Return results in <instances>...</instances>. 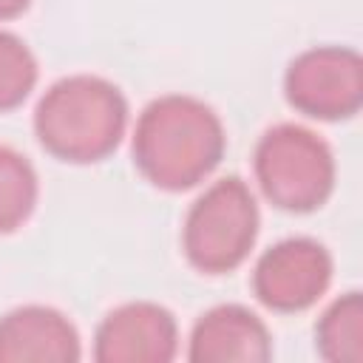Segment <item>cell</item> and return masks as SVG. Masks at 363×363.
I'll return each mask as SVG.
<instances>
[{
  "label": "cell",
  "mask_w": 363,
  "mask_h": 363,
  "mask_svg": "<svg viewBox=\"0 0 363 363\" xmlns=\"http://www.w3.org/2000/svg\"><path fill=\"white\" fill-rule=\"evenodd\" d=\"M258 233V207L250 187L230 176L216 182L190 207L184 221V252L201 272L238 267Z\"/></svg>",
  "instance_id": "cell-4"
},
{
  "label": "cell",
  "mask_w": 363,
  "mask_h": 363,
  "mask_svg": "<svg viewBox=\"0 0 363 363\" xmlns=\"http://www.w3.org/2000/svg\"><path fill=\"white\" fill-rule=\"evenodd\" d=\"M329 275L332 261L320 244L309 238H289L261 255L252 286L267 306L278 312H295L318 301L329 284Z\"/></svg>",
  "instance_id": "cell-6"
},
{
  "label": "cell",
  "mask_w": 363,
  "mask_h": 363,
  "mask_svg": "<svg viewBox=\"0 0 363 363\" xmlns=\"http://www.w3.org/2000/svg\"><path fill=\"white\" fill-rule=\"evenodd\" d=\"M37 79L31 51L9 31H0V111L20 105Z\"/></svg>",
  "instance_id": "cell-12"
},
{
  "label": "cell",
  "mask_w": 363,
  "mask_h": 363,
  "mask_svg": "<svg viewBox=\"0 0 363 363\" xmlns=\"http://www.w3.org/2000/svg\"><path fill=\"white\" fill-rule=\"evenodd\" d=\"M224 153L218 116L193 96H162L150 102L133 133L139 170L164 190H184L201 182Z\"/></svg>",
  "instance_id": "cell-1"
},
{
  "label": "cell",
  "mask_w": 363,
  "mask_h": 363,
  "mask_svg": "<svg viewBox=\"0 0 363 363\" xmlns=\"http://www.w3.org/2000/svg\"><path fill=\"white\" fill-rule=\"evenodd\" d=\"M272 354L267 326L244 306H216L193 329L190 360L196 363H233L267 360Z\"/></svg>",
  "instance_id": "cell-9"
},
{
  "label": "cell",
  "mask_w": 363,
  "mask_h": 363,
  "mask_svg": "<svg viewBox=\"0 0 363 363\" xmlns=\"http://www.w3.org/2000/svg\"><path fill=\"white\" fill-rule=\"evenodd\" d=\"M37 201V176L31 164L0 145V233L20 227Z\"/></svg>",
  "instance_id": "cell-11"
},
{
  "label": "cell",
  "mask_w": 363,
  "mask_h": 363,
  "mask_svg": "<svg viewBox=\"0 0 363 363\" xmlns=\"http://www.w3.org/2000/svg\"><path fill=\"white\" fill-rule=\"evenodd\" d=\"M255 176L267 199L284 210L318 207L335 182V162L323 139L298 125H278L255 147Z\"/></svg>",
  "instance_id": "cell-3"
},
{
  "label": "cell",
  "mask_w": 363,
  "mask_h": 363,
  "mask_svg": "<svg viewBox=\"0 0 363 363\" xmlns=\"http://www.w3.org/2000/svg\"><path fill=\"white\" fill-rule=\"evenodd\" d=\"M125 119L128 105L119 88L99 77L79 74L45 91L34 113V128L54 156L96 162L119 145Z\"/></svg>",
  "instance_id": "cell-2"
},
{
  "label": "cell",
  "mask_w": 363,
  "mask_h": 363,
  "mask_svg": "<svg viewBox=\"0 0 363 363\" xmlns=\"http://www.w3.org/2000/svg\"><path fill=\"white\" fill-rule=\"evenodd\" d=\"M289 102L320 119L349 116L363 99L360 57L349 48H312L301 54L286 71Z\"/></svg>",
  "instance_id": "cell-5"
},
{
  "label": "cell",
  "mask_w": 363,
  "mask_h": 363,
  "mask_svg": "<svg viewBox=\"0 0 363 363\" xmlns=\"http://www.w3.org/2000/svg\"><path fill=\"white\" fill-rule=\"evenodd\" d=\"M363 303L360 292H349L335 301L318 323V349L326 360H360L363 357Z\"/></svg>",
  "instance_id": "cell-10"
},
{
  "label": "cell",
  "mask_w": 363,
  "mask_h": 363,
  "mask_svg": "<svg viewBox=\"0 0 363 363\" xmlns=\"http://www.w3.org/2000/svg\"><path fill=\"white\" fill-rule=\"evenodd\" d=\"M102 363H164L176 354V320L156 303H125L96 329Z\"/></svg>",
  "instance_id": "cell-7"
},
{
  "label": "cell",
  "mask_w": 363,
  "mask_h": 363,
  "mask_svg": "<svg viewBox=\"0 0 363 363\" xmlns=\"http://www.w3.org/2000/svg\"><path fill=\"white\" fill-rule=\"evenodd\" d=\"M28 6V0H0V17H14Z\"/></svg>",
  "instance_id": "cell-13"
},
{
  "label": "cell",
  "mask_w": 363,
  "mask_h": 363,
  "mask_svg": "<svg viewBox=\"0 0 363 363\" xmlns=\"http://www.w3.org/2000/svg\"><path fill=\"white\" fill-rule=\"evenodd\" d=\"M79 337L54 309L23 306L0 320V363H74Z\"/></svg>",
  "instance_id": "cell-8"
}]
</instances>
